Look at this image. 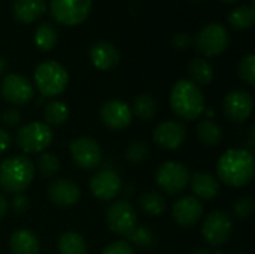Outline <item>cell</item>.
<instances>
[{
	"label": "cell",
	"instance_id": "43",
	"mask_svg": "<svg viewBox=\"0 0 255 254\" xmlns=\"http://www.w3.org/2000/svg\"><path fill=\"white\" fill-rule=\"evenodd\" d=\"M191 254H212V252H209L206 249H196Z\"/></svg>",
	"mask_w": 255,
	"mask_h": 254
},
{
	"label": "cell",
	"instance_id": "39",
	"mask_svg": "<svg viewBox=\"0 0 255 254\" xmlns=\"http://www.w3.org/2000/svg\"><path fill=\"white\" fill-rule=\"evenodd\" d=\"M172 43H173V46L178 48V49H185V48H188L190 43H191V36H190L188 33H178V34L173 36Z\"/></svg>",
	"mask_w": 255,
	"mask_h": 254
},
{
	"label": "cell",
	"instance_id": "31",
	"mask_svg": "<svg viewBox=\"0 0 255 254\" xmlns=\"http://www.w3.org/2000/svg\"><path fill=\"white\" fill-rule=\"evenodd\" d=\"M37 169L45 178H52L60 171V160L52 153H43L37 159Z\"/></svg>",
	"mask_w": 255,
	"mask_h": 254
},
{
	"label": "cell",
	"instance_id": "13",
	"mask_svg": "<svg viewBox=\"0 0 255 254\" xmlns=\"http://www.w3.org/2000/svg\"><path fill=\"white\" fill-rule=\"evenodd\" d=\"M253 109H254V99L248 91L242 88H235L229 91L224 97L223 111L230 121L235 123L247 121L251 117Z\"/></svg>",
	"mask_w": 255,
	"mask_h": 254
},
{
	"label": "cell",
	"instance_id": "27",
	"mask_svg": "<svg viewBox=\"0 0 255 254\" xmlns=\"http://www.w3.org/2000/svg\"><path fill=\"white\" fill-rule=\"evenodd\" d=\"M57 28L52 22L43 21L37 25L34 33V43L40 51H49L57 43Z\"/></svg>",
	"mask_w": 255,
	"mask_h": 254
},
{
	"label": "cell",
	"instance_id": "23",
	"mask_svg": "<svg viewBox=\"0 0 255 254\" xmlns=\"http://www.w3.org/2000/svg\"><path fill=\"white\" fill-rule=\"evenodd\" d=\"M188 75L196 85H208L214 79V67L208 60L196 57L188 63Z\"/></svg>",
	"mask_w": 255,
	"mask_h": 254
},
{
	"label": "cell",
	"instance_id": "20",
	"mask_svg": "<svg viewBox=\"0 0 255 254\" xmlns=\"http://www.w3.org/2000/svg\"><path fill=\"white\" fill-rule=\"evenodd\" d=\"M9 249L12 254H39L40 244L37 235L30 229H18L10 235Z\"/></svg>",
	"mask_w": 255,
	"mask_h": 254
},
{
	"label": "cell",
	"instance_id": "45",
	"mask_svg": "<svg viewBox=\"0 0 255 254\" xmlns=\"http://www.w3.org/2000/svg\"><path fill=\"white\" fill-rule=\"evenodd\" d=\"M193 1H199V0H193Z\"/></svg>",
	"mask_w": 255,
	"mask_h": 254
},
{
	"label": "cell",
	"instance_id": "7",
	"mask_svg": "<svg viewBox=\"0 0 255 254\" xmlns=\"http://www.w3.org/2000/svg\"><path fill=\"white\" fill-rule=\"evenodd\" d=\"M230 42L227 28L220 22L206 24L196 36V48L199 52L208 57L221 54Z\"/></svg>",
	"mask_w": 255,
	"mask_h": 254
},
{
	"label": "cell",
	"instance_id": "21",
	"mask_svg": "<svg viewBox=\"0 0 255 254\" xmlns=\"http://www.w3.org/2000/svg\"><path fill=\"white\" fill-rule=\"evenodd\" d=\"M193 193L197 199H214L220 192L218 180L208 172H196L190 178Z\"/></svg>",
	"mask_w": 255,
	"mask_h": 254
},
{
	"label": "cell",
	"instance_id": "2",
	"mask_svg": "<svg viewBox=\"0 0 255 254\" xmlns=\"http://www.w3.org/2000/svg\"><path fill=\"white\" fill-rule=\"evenodd\" d=\"M170 106L184 121H194L205 112V96L190 79H179L170 91Z\"/></svg>",
	"mask_w": 255,
	"mask_h": 254
},
{
	"label": "cell",
	"instance_id": "44",
	"mask_svg": "<svg viewBox=\"0 0 255 254\" xmlns=\"http://www.w3.org/2000/svg\"><path fill=\"white\" fill-rule=\"evenodd\" d=\"M224 1H235V0H224Z\"/></svg>",
	"mask_w": 255,
	"mask_h": 254
},
{
	"label": "cell",
	"instance_id": "25",
	"mask_svg": "<svg viewBox=\"0 0 255 254\" xmlns=\"http://www.w3.org/2000/svg\"><path fill=\"white\" fill-rule=\"evenodd\" d=\"M139 205L140 208L152 216V217H157L160 214H163L166 211V199L164 196L160 193V192H155V190H149V192H143L139 198Z\"/></svg>",
	"mask_w": 255,
	"mask_h": 254
},
{
	"label": "cell",
	"instance_id": "29",
	"mask_svg": "<svg viewBox=\"0 0 255 254\" xmlns=\"http://www.w3.org/2000/svg\"><path fill=\"white\" fill-rule=\"evenodd\" d=\"M60 254H87V243L76 232H66L58 240Z\"/></svg>",
	"mask_w": 255,
	"mask_h": 254
},
{
	"label": "cell",
	"instance_id": "9",
	"mask_svg": "<svg viewBox=\"0 0 255 254\" xmlns=\"http://www.w3.org/2000/svg\"><path fill=\"white\" fill-rule=\"evenodd\" d=\"M91 3L93 0H51L49 10L55 21L66 25H75L88 16Z\"/></svg>",
	"mask_w": 255,
	"mask_h": 254
},
{
	"label": "cell",
	"instance_id": "34",
	"mask_svg": "<svg viewBox=\"0 0 255 254\" xmlns=\"http://www.w3.org/2000/svg\"><path fill=\"white\" fill-rule=\"evenodd\" d=\"M238 73L244 82L248 85L255 84V57L254 54H247L238 66Z\"/></svg>",
	"mask_w": 255,
	"mask_h": 254
},
{
	"label": "cell",
	"instance_id": "40",
	"mask_svg": "<svg viewBox=\"0 0 255 254\" xmlns=\"http://www.w3.org/2000/svg\"><path fill=\"white\" fill-rule=\"evenodd\" d=\"M12 144V139L9 136V133L4 129H0V154H3L6 150H9Z\"/></svg>",
	"mask_w": 255,
	"mask_h": 254
},
{
	"label": "cell",
	"instance_id": "1",
	"mask_svg": "<svg viewBox=\"0 0 255 254\" xmlns=\"http://www.w3.org/2000/svg\"><path fill=\"white\" fill-rule=\"evenodd\" d=\"M254 156L245 148L227 150L217 162L218 178L230 187H244L254 178Z\"/></svg>",
	"mask_w": 255,
	"mask_h": 254
},
{
	"label": "cell",
	"instance_id": "41",
	"mask_svg": "<svg viewBox=\"0 0 255 254\" xmlns=\"http://www.w3.org/2000/svg\"><path fill=\"white\" fill-rule=\"evenodd\" d=\"M7 210H9V202H7V199H6L3 195H0V220L6 216Z\"/></svg>",
	"mask_w": 255,
	"mask_h": 254
},
{
	"label": "cell",
	"instance_id": "10",
	"mask_svg": "<svg viewBox=\"0 0 255 254\" xmlns=\"http://www.w3.org/2000/svg\"><path fill=\"white\" fill-rule=\"evenodd\" d=\"M106 223L114 234L127 237L137 226V213L128 201H118L108 208Z\"/></svg>",
	"mask_w": 255,
	"mask_h": 254
},
{
	"label": "cell",
	"instance_id": "30",
	"mask_svg": "<svg viewBox=\"0 0 255 254\" xmlns=\"http://www.w3.org/2000/svg\"><path fill=\"white\" fill-rule=\"evenodd\" d=\"M43 118L46 121L45 124H48L49 127L61 126L69 118V108L66 103H63L60 100H51L46 103V106L43 109Z\"/></svg>",
	"mask_w": 255,
	"mask_h": 254
},
{
	"label": "cell",
	"instance_id": "16",
	"mask_svg": "<svg viewBox=\"0 0 255 254\" xmlns=\"http://www.w3.org/2000/svg\"><path fill=\"white\" fill-rule=\"evenodd\" d=\"M100 120L111 130H123L130 126L133 120L131 109L123 100H108L100 108Z\"/></svg>",
	"mask_w": 255,
	"mask_h": 254
},
{
	"label": "cell",
	"instance_id": "42",
	"mask_svg": "<svg viewBox=\"0 0 255 254\" xmlns=\"http://www.w3.org/2000/svg\"><path fill=\"white\" fill-rule=\"evenodd\" d=\"M6 69H7V61H6L3 57H0V75H1Z\"/></svg>",
	"mask_w": 255,
	"mask_h": 254
},
{
	"label": "cell",
	"instance_id": "33",
	"mask_svg": "<svg viewBox=\"0 0 255 254\" xmlns=\"http://www.w3.org/2000/svg\"><path fill=\"white\" fill-rule=\"evenodd\" d=\"M148 154H149V148L148 144L143 141H134L126 150V159L133 165L142 163L148 157Z\"/></svg>",
	"mask_w": 255,
	"mask_h": 254
},
{
	"label": "cell",
	"instance_id": "5",
	"mask_svg": "<svg viewBox=\"0 0 255 254\" xmlns=\"http://www.w3.org/2000/svg\"><path fill=\"white\" fill-rule=\"evenodd\" d=\"M54 139L52 130L48 124L40 121H33L22 126L15 136L18 148L27 154H37L46 150Z\"/></svg>",
	"mask_w": 255,
	"mask_h": 254
},
{
	"label": "cell",
	"instance_id": "24",
	"mask_svg": "<svg viewBox=\"0 0 255 254\" xmlns=\"http://www.w3.org/2000/svg\"><path fill=\"white\" fill-rule=\"evenodd\" d=\"M131 114H134L142 121H149L157 114V102L151 94H139L133 99Z\"/></svg>",
	"mask_w": 255,
	"mask_h": 254
},
{
	"label": "cell",
	"instance_id": "18",
	"mask_svg": "<svg viewBox=\"0 0 255 254\" xmlns=\"http://www.w3.org/2000/svg\"><path fill=\"white\" fill-rule=\"evenodd\" d=\"M48 198L54 205L60 208H70L79 201L81 190L72 180L60 178L49 184Z\"/></svg>",
	"mask_w": 255,
	"mask_h": 254
},
{
	"label": "cell",
	"instance_id": "4",
	"mask_svg": "<svg viewBox=\"0 0 255 254\" xmlns=\"http://www.w3.org/2000/svg\"><path fill=\"white\" fill-rule=\"evenodd\" d=\"M34 82L37 90L45 97L61 94L69 84L67 70L55 60H45L34 70Z\"/></svg>",
	"mask_w": 255,
	"mask_h": 254
},
{
	"label": "cell",
	"instance_id": "14",
	"mask_svg": "<svg viewBox=\"0 0 255 254\" xmlns=\"http://www.w3.org/2000/svg\"><path fill=\"white\" fill-rule=\"evenodd\" d=\"M121 177L112 169L97 171L90 180V190L93 196L100 201H111L117 198L121 192Z\"/></svg>",
	"mask_w": 255,
	"mask_h": 254
},
{
	"label": "cell",
	"instance_id": "8",
	"mask_svg": "<svg viewBox=\"0 0 255 254\" xmlns=\"http://www.w3.org/2000/svg\"><path fill=\"white\" fill-rule=\"evenodd\" d=\"M233 232V222L232 217L224 211H212L203 222L202 235L203 240L212 247L224 246Z\"/></svg>",
	"mask_w": 255,
	"mask_h": 254
},
{
	"label": "cell",
	"instance_id": "35",
	"mask_svg": "<svg viewBox=\"0 0 255 254\" xmlns=\"http://www.w3.org/2000/svg\"><path fill=\"white\" fill-rule=\"evenodd\" d=\"M255 202L253 198L242 196L233 204V213L238 219H248L254 213Z\"/></svg>",
	"mask_w": 255,
	"mask_h": 254
},
{
	"label": "cell",
	"instance_id": "32",
	"mask_svg": "<svg viewBox=\"0 0 255 254\" xmlns=\"http://www.w3.org/2000/svg\"><path fill=\"white\" fill-rule=\"evenodd\" d=\"M127 238L131 244H134L137 247H151L154 244V240H155L154 232L149 228L139 226V225L127 235Z\"/></svg>",
	"mask_w": 255,
	"mask_h": 254
},
{
	"label": "cell",
	"instance_id": "36",
	"mask_svg": "<svg viewBox=\"0 0 255 254\" xmlns=\"http://www.w3.org/2000/svg\"><path fill=\"white\" fill-rule=\"evenodd\" d=\"M102 254H136L127 241H117L109 244Z\"/></svg>",
	"mask_w": 255,
	"mask_h": 254
},
{
	"label": "cell",
	"instance_id": "28",
	"mask_svg": "<svg viewBox=\"0 0 255 254\" xmlns=\"http://www.w3.org/2000/svg\"><path fill=\"white\" fill-rule=\"evenodd\" d=\"M255 21V7L253 4H241L236 6L229 13V22L236 30L248 28L254 24Z\"/></svg>",
	"mask_w": 255,
	"mask_h": 254
},
{
	"label": "cell",
	"instance_id": "11",
	"mask_svg": "<svg viewBox=\"0 0 255 254\" xmlns=\"http://www.w3.org/2000/svg\"><path fill=\"white\" fill-rule=\"evenodd\" d=\"M69 151L73 163L85 171L96 169L102 162V148L93 138L82 136L70 141Z\"/></svg>",
	"mask_w": 255,
	"mask_h": 254
},
{
	"label": "cell",
	"instance_id": "6",
	"mask_svg": "<svg viewBox=\"0 0 255 254\" xmlns=\"http://www.w3.org/2000/svg\"><path fill=\"white\" fill-rule=\"evenodd\" d=\"M191 174L187 166L178 162H164L155 172V183L167 195H179L190 184Z\"/></svg>",
	"mask_w": 255,
	"mask_h": 254
},
{
	"label": "cell",
	"instance_id": "46",
	"mask_svg": "<svg viewBox=\"0 0 255 254\" xmlns=\"http://www.w3.org/2000/svg\"><path fill=\"white\" fill-rule=\"evenodd\" d=\"M251 1H254V0H251Z\"/></svg>",
	"mask_w": 255,
	"mask_h": 254
},
{
	"label": "cell",
	"instance_id": "15",
	"mask_svg": "<svg viewBox=\"0 0 255 254\" xmlns=\"http://www.w3.org/2000/svg\"><path fill=\"white\" fill-rule=\"evenodd\" d=\"M152 139L158 147L164 150H178L187 139V129L179 121L166 120L155 127Z\"/></svg>",
	"mask_w": 255,
	"mask_h": 254
},
{
	"label": "cell",
	"instance_id": "37",
	"mask_svg": "<svg viewBox=\"0 0 255 254\" xmlns=\"http://www.w3.org/2000/svg\"><path fill=\"white\" fill-rule=\"evenodd\" d=\"M1 120H3V123H4L6 126H9V127H16V126L21 123V114H19L18 109L9 108V109H6V111L1 114Z\"/></svg>",
	"mask_w": 255,
	"mask_h": 254
},
{
	"label": "cell",
	"instance_id": "3",
	"mask_svg": "<svg viewBox=\"0 0 255 254\" xmlns=\"http://www.w3.org/2000/svg\"><path fill=\"white\" fill-rule=\"evenodd\" d=\"M34 174L36 168L27 156H10L0 163V187L6 193H22Z\"/></svg>",
	"mask_w": 255,
	"mask_h": 254
},
{
	"label": "cell",
	"instance_id": "17",
	"mask_svg": "<svg viewBox=\"0 0 255 254\" xmlns=\"http://www.w3.org/2000/svg\"><path fill=\"white\" fill-rule=\"evenodd\" d=\"M172 216L179 226L193 228L203 216V205L196 196H184L175 202L172 208Z\"/></svg>",
	"mask_w": 255,
	"mask_h": 254
},
{
	"label": "cell",
	"instance_id": "22",
	"mask_svg": "<svg viewBox=\"0 0 255 254\" xmlns=\"http://www.w3.org/2000/svg\"><path fill=\"white\" fill-rule=\"evenodd\" d=\"M46 10V0H15L12 4L13 16L22 22L36 21Z\"/></svg>",
	"mask_w": 255,
	"mask_h": 254
},
{
	"label": "cell",
	"instance_id": "38",
	"mask_svg": "<svg viewBox=\"0 0 255 254\" xmlns=\"http://www.w3.org/2000/svg\"><path fill=\"white\" fill-rule=\"evenodd\" d=\"M30 207V201L24 193H16L12 199V210L15 213H24Z\"/></svg>",
	"mask_w": 255,
	"mask_h": 254
},
{
	"label": "cell",
	"instance_id": "19",
	"mask_svg": "<svg viewBox=\"0 0 255 254\" xmlns=\"http://www.w3.org/2000/svg\"><path fill=\"white\" fill-rule=\"evenodd\" d=\"M90 58L93 64L100 70H109L115 67L120 61L118 49L106 40H97L90 48Z\"/></svg>",
	"mask_w": 255,
	"mask_h": 254
},
{
	"label": "cell",
	"instance_id": "12",
	"mask_svg": "<svg viewBox=\"0 0 255 254\" xmlns=\"http://www.w3.org/2000/svg\"><path fill=\"white\" fill-rule=\"evenodd\" d=\"M0 93L6 102L22 106L33 99L34 88L25 76L18 73H7L1 81Z\"/></svg>",
	"mask_w": 255,
	"mask_h": 254
},
{
	"label": "cell",
	"instance_id": "26",
	"mask_svg": "<svg viewBox=\"0 0 255 254\" xmlns=\"http://www.w3.org/2000/svg\"><path fill=\"white\" fill-rule=\"evenodd\" d=\"M197 136L208 147H217L223 141V130L214 120H202L197 124Z\"/></svg>",
	"mask_w": 255,
	"mask_h": 254
},
{
	"label": "cell",
	"instance_id": "47",
	"mask_svg": "<svg viewBox=\"0 0 255 254\" xmlns=\"http://www.w3.org/2000/svg\"><path fill=\"white\" fill-rule=\"evenodd\" d=\"M239 254H244V253H239Z\"/></svg>",
	"mask_w": 255,
	"mask_h": 254
}]
</instances>
